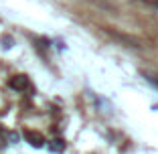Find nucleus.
<instances>
[{
	"mask_svg": "<svg viewBox=\"0 0 158 154\" xmlns=\"http://www.w3.org/2000/svg\"><path fill=\"white\" fill-rule=\"evenodd\" d=\"M10 87L16 89V91H23V89L28 87V79H27V75H16V77H12L10 79Z\"/></svg>",
	"mask_w": 158,
	"mask_h": 154,
	"instance_id": "f257e3e1",
	"label": "nucleus"
},
{
	"mask_svg": "<svg viewBox=\"0 0 158 154\" xmlns=\"http://www.w3.org/2000/svg\"><path fill=\"white\" fill-rule=\"evenodd\" d=\"M24 138H27L28 144L35 146V148H41L43 142H45V140H43V136H41V134H37V132H27V134H24Z\"/></svg>",
	"mask_w": 158,
	"mask_h": 154,
	"instance_id": "f03ea898",
	"label": "nucleus"
},
{
	"mask_svg": "<svg viewBox=\"0 0 158 154\" xmlns=\"http://www.w3.org/2000/svg\"><path fill=\"white\" fill-rule=\"evenodd\" d=\"M49 148H51L53 152H63V148H65V144H63L61 140H55L53 144H49Z\"/></svg>",
	"mask_w": 158,
	"mask_h": 154,
	"instance_id": "7ed1b4c3",
	"label": "nucleus"
}]
</instances>
